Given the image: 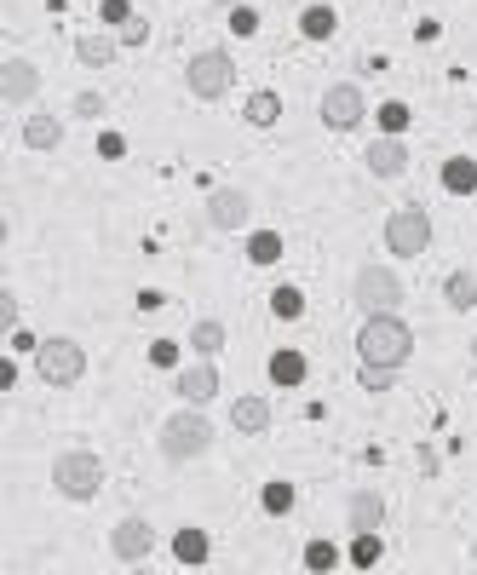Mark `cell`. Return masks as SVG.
<instances>
[{
	"label": "cell",
	"mask_w": 477,
	"mask_h": 575,
	"mask_svg": "<svg viewBox=\"0 0 477 575\" xmlns=\"http://www.w3.org/2000/svg\"><path fill=\"white\" fill-rule=\"evenodd\" d=\"M357 357H363V363L403 368L414 357V328L397 317V311H374V317H363V328H357Z\"/></svg>",
	"instance_id": "6da1fadb"
},
{
	"label": "cell",
	"mask_w": 477,
	"mask_h": 575,
	"mask_svg": "<svg viewBox=\"0 0 477 575\" xmlns=\"http://www.w3.org/2000/svg\"><path fill=\"white\" fill-rule=\"evenodd\" d=\"M207 449H213V420L196 403L161 420V455H167V466H184V460L207 455Z\"/></svg>",
	"instance_id": "7a4b0ae2"
},
{
	"label": "cell",
	"mask_w": 477,
	"mask_h": 575,
	"mask_svg": "<svg viewBox=\"0 0 477 575\" xmlns=\"http://www.w3.org/2000/svg\"><path fill=\"white\" fill-rule=\"evenodd\" d=\"M35 374H41L46 386H75L81 374H87V345L69 340V334H46L41 345H35Z\"/></svg>",
	"instance_id": "3957f363"
},
{
	"label": "cell",
	"mask_w": 477,
	"mask_h": 575,
	"mask_svg": "<svg viewBox=\"0 0 477 575\" xmlns=\"http://www.w3.org/2000/svg\"><path fill=\"white\" fill-rule=\"evenodd\" d=\"M52 489L69 495V501H92L104 489V460L92 455V449H64V455L52 460Z\"/></svg>",
	"instance_id": "277c9868"
},
{
	"label": "cell",
	"mask_w": 477,
	"mask_h": 575,
	"mask_svg": "<svg viewBox=\"0 0 477 575\" xmlns=\"http://www.w3.org/2000/svg\"><path fill=\"white\" fill-rule=\"evenodd\" d=\"M230 81H236V58H230L225 46H207V52H196L190 64H184V87L196 92L202 104H213V98H225Z\"/></svg>",
	"instance_id": "5b68a950"
},
{
	"label": "cell",
	"mask_w": 477,
	"mask_h": 575,
	"mask_svg": "<svg viewBox=\"0 0 477 575\" xmlns=\"http://www.w3.org/2000/svg\"><path fill=\"white\" fill-rule=\"evenodd\" d=\"M351 299H357V311H397L403 305V282H397V271L391 265H357V276H351Z\"/></svg>",
	"instance_id": "8992f818"
},
{
	"label": "cell",
	"mask_w": 477,
	"mask_h": 575,
	"mask_svg": "<svg viewBox=\"0 0 477 575\" xmlns=\"http://www.w3.org/2000/svg\"><path fill=\"white\" fill-rule=\"evenodd\" d=\"M386 248L397 259H420V253L432 248V213L426 207H397L386 219Z\"/></svg>",
	"instance_id": "52a82bcc"
},
{
	"label": "cell",
	"mask_w": 477,
	"mask_h": 575,
	"mask_svg": "<svg viewBox=\"0 0 477 575\" xmlns=\"http://www.w3.org/2000/svg\"><path fill=\"white\" fill-rule=\"evenodd\" d=\"M317 115H322V127H328V133H351V127H363V115H368L363 87H357V81H334V87L322 92Z\"/></svg>",
	"instance_id": "ba28073f"
},
{
	"label": "cell",
	"mask_w": 477,
	"mask_h": 575,
	"mask_svg": "<svg viewBox=\"0 0 477 575\" xmlns=\"http://www.w3.org/2000/svg\"><path fill=\"white\" fill-rule=\"evenodd\" d=\"M248 219H253V196H248V190L225 184V190H213V196H207V225H213V230H242Z\"/></svg>",
	"instance_id": "9c48e42d"
},
{
	"label": "cell",
	"mask_w": 477,
	"mask_h": 575,
	"mask_svg": "<svg viewBox=\"0 0 477 575\" xmlns=\"http://www.w3.org/2000/svg\"><path fill=\"white\" fill-rule=\"evenodd\" d=\"M363 167L374 173V179H403V173H409V144H403L397 133H380L363 150Z\"/></svg>",
	"instance_id": "30bf717a"
},
{
	"label": "cell",
	"mask_w": 477,
	"mask_h": 575,
	"mask_svg": "<svg viewBox=\"0 0 477 575\" xmlns=\"http://www.w3.org/2000/svg\"><path fill=\"white\" fill-rule=\"evenodd\" d=\"M110 552L121 558V564H144L150 552H156V529L144 524V518H121L110 535Z\"/></svg>",
	"instance_id": "8fae6325"
},
{
	"label": "cell",
	"mask_w": 477,
	"mask_h": 575,
	"mask_svg": "<svg viewBox=\"0 0 477 575\" xmlns=\"http://www.w3.org/2000/svg\"><path fill=\"white\" fill-rule=\"evenodd\" d=\"M173 391H179V403H196V409H202V403H213V397H219V368L207 363H190V368H179V374H173Z\"/></svg>",
	"instance_id": "7c38bea8"
},
{
	"label": "cell",
	"mask_w": 477,
	"mask_h": 575,
	"mask_svg": "<svg viewBox=\"0 0 477 575\" xmlns=\"http://www.w3.org/2000/svg\"><path fill=\"white\" fill-rule=\"evenodd\" d=\"M35 92H41V69L29 58H6L0 64V104H29Z\"/></svg>",
	"instance_id": "4fadbf2b"
},
{
	"label": "cell",
	"mask_w": 477,
	"mask_h": 575,
	"mask_svg": "<svg viewBox=\"0 0 477 575\" xmlns=\"http://www.w3.org/2000/svg\"><path fill=\"white\" fill-rule=\"evenodd\" d=\"M345 524H351V535H380V524H386V501L380 495H351L345 501Z\"/></svg>",
	"instance_id": "5bb4252c"
},
{
	"label": "cell",
	"mask_w": 477,
	"mask_h": 575,
	"mask_svg": "<svg viewBox=\"0 0 477 575\" xmlns=\"http://www.w3.org/2000/svg\"><path fill=\"white\" fill-rule=\"evenodd\" d=\"M115 52H121V35H104V29H92V35H75V58H81L87 69L115 64Z\"/></svg>",
	"instance_id": "9a60e30c"
},
{
	"label": "cell",
	"mask_w": 477,
	"mask_h": 575,
	"mask_svg": "<svg viewBox=\"0 0 477 575\" xmlns=\"http://www.w3.org/2000/svg\"><path fill=\"white\" fill-rule=\"evenodd\" d=\"M230 426L242 437H259L271 426V403H265V397H236V403H230Z\"/></svg>",
	"instance_id": "2e32d148"
},
{
	"label": "cell",
	"mask_w": 477,
	"mask_h": 575,
	"mask_svg": "<svg viewBox=\"0 0 477 575\" xmlns=\"http://www.w3.org/2000/svg\"><path fill=\"white\" fill-rule=\"evenodd\" d=\"M23 144H29V150H58V144H64V121H58V115H29V121H23Z\"/></svg>",
	"instance_id": "e0dca14e"
},
{
	"label": "cell",
	"mask_w": 477,
	"mask_h": 575,
	"mask_svg": "<svg viewBox=\"0 0 477 575\" xmlns=\"http://www.w3.org/2000/svg\"><path fill=\"white\" fill-rule=\"evenodd\" d=\"M242 121H248V127H276V121H282V98H276L271 87L248 92V104H242Z\"/></svg>",
	"instance_id": "ac0fdd59"
},
{
	"label": "cell",
	"mask_w": 477,
	"mask_h": 575,
	"mask_svg": "<svg viewBox=\"0 0 477 575\" xmlns=\"http://www.w3.org/2000/svg\"><path fill=\"white\" fill-rule=\"evenodd\" d=\"M443 190H449V196H472V190H477V161L472 156H449V161H443Z\"/></svg>",
	"instance_id": "d6986e66"
},
{
	"label": "cell",
	"mask_w": 477,
	"mask_h": 575,
	"mask_svg": "<svg viewBox=\"0 0 477 575\" xmlns=\"http://www.w3.org/2000/svg\"><path fill=\"white\" fill-rule=\"evenodd\" d=\"M207 552H213V541H207L202 529H179V535H173V558H179L184 570L207 564Z\"/></svg>",
	"instance_id": "ffe728a7"
},
{
	"label": "cell",
	"mask_w": 477,
	"mask_h": 575,
	"mask_svg": "<svg viewBox=\"0 0 477 575\" xmlns=\"http://www.w3.org/2000/svg\"><path fill=\"white\" fill-rule=\"evenodd\" d=\"M190 351H196V357H219V351H225V322L202 317L196 328H190Z\"/></svg>",
	"instance_id": "44dd1931"
},
{
	"label": "cell",
	"mask_w": 477,
	"mask_h": 575,
	"mask_svg": "<svg viewBox=\"0 0 477 575\" xmlns=\"http://www.w3.org/2000/svg\"><path fill=\"white\" fill-rule=\"evenodd\" d=\"M443 299H449V311H477V276L472 271H449Z\"/></svg>",
	"instance_id": "7402d4cb"
},
{
	"label": "cell",
	"mask_w": 477,
	"mask_h": 575,
	"mask_svg": "<svg viewBox=\"0 0 477 575\" xmlns=\"http://www.w3.org/2000/svg\"><path fill=\"white\" fill-rule=\"evenodd\" d=\"M334 29H340L334 6H305V12H299V35H305V41H328Z\"/></svg>",
	"instance_id": "603a6c76"
},
{
	"label": "cell",
	"mask_w": 477,
	"mask_h": 575,
	"mask_svg": "<svg viewBox=\"0 0 477 575\" xmlns=\"http://www.w3.org/2000/svg\"><path fill=\"white\" fill-rule=\"evenodd\" d=\"M271 380H276V386H299V380H305V351H276V357H271Z\"/></svg>",
	"instance_id": "cb8c5ba5"
},
{
	"label": "cell",
	"mask_w": 477,
	"mask_h": 575,
	"mask_svg": "<svg viewBox=\"0 0 477 575\" xmlns=\"http://www.w3.org/2000/svg\"><path fill=\"white\" fill-rule=\"evenodd\" d=\"M259 506H265V512H271V518H288V512H294V483H265V489H259Z\"/></svg>",
	"instance_id": "d4e9b609"
},
{
	"label": "cell",
	"mask_w": 477,
	"mask_h": 575,
	"mask_svg": "<svg viewBox=\"0 0 477 575\" xmlns=\"http://www.w3.org/2000/svg\"><path fill=\"white\" fill-rule=\"evenodd\" d=\"M248 259H253V265H276V259H282V236H276V230H253V236H248Z\"/></svg>",
	"instance_id": "484cf974"
},
{
	"label": "cell",
	"mask_w": 477,
	"mask_h": 575,
	"mask_svg": "<svg viewBox=\"0 0 477 575\" xmlns=\"http://www.w3.org/2000/svg\"><path fill=\"white\" fill-rule=\"evenodd\" d=\"M397 374H403V368H391V363H363L357 368V386L363 391H391L397 386Z\"/></svg>",
	"instance_id": "4316f807"
},
{
	"label": "cell",
	"mask_w": 477,
	"mask_h": 575,
	"mask_svg": "<svg viewBox=\"0 0 477 575\" xmlns=\"http://www.w3.org/2000/svg\"><path fill=\"white\" fill-rule=\"evenodd\" d=\"M271 311H276L282 322L305 317V294H299V288H276V294H271Z\"/></svg>",
	"instance_id": "83f0119b"
},
{
	"label": "cell",
	"mask_w": 477,
	"mask_h": 575,
	"mask_svg": "<svg viewBox=\"0 0 477 575\" xmlns=\"http://www.w3.org/2000/svg\"><path fill=\"white\" fill-rule=\"evenodd\" d=\"M334 564H340V552L328 547V541H311V547H305V570L328 575V570H334Z\"/></svg>",
	"instance_id": "f1b7e54d"
},
{
	"label": "cell",
	"mask_w": 477,
	"mask_h": 575,
	"mask_svg": "<svg viewBox=\"0 0 477 575\" xmlns=\"http://www.w3.org/2000/svg\"><path fill=\"white\" fill-rule=\"evenodd\" d=\"M380 552H386L380 547V535H357V541H351V564H363L368 570V564H380Z\"/></svg>",
	"instance_id": "f546056e"
},
{
	"label": "cell",
	"mask_w": 477,
	"mask_h": 575,
	"mask_svg": "<svg viewBox=\"0 0 477 575\" xmlns=\"http://www.w3.org/2000/svg\"><path fill=\"white\" fill-rule=\"evenodd\" d=\"M380 127L403 138V127H409V104H397V98H391V104H380Z\"/></svg>",
	"instance_id": "4dcf8cb0"
},
{
	"label": "cell",
	"mask_w": 477,
	"mask_h": 575,
	"mask_svg": "<svg viewBox=\"0 0 477 575\" xmlns=\"http://www.w3.org/2000/svg\"><path fill=\"white\" fill-rule=\"evenodd\" d=\"M150 363H156V368H173V374H179V345H173V340H156V345H150Z\"/></svg>",
	"instance_id": "1f68e13d"
},
{
	"label": "cell",
	"mask_w": 477,
	"mask_h": 575,
	"mask_svg": "<svg viewBox=\"0 0 477 575\" xmlns=\"http://www.w3.org/2000/svg\"><path fill=\"white\" fill-rule=\"evenodd\" d=\"M98 18L110 23V29H121V23L133 18V6H127V0H104V6H98Z\"/></svg>",
	"instance_id": "d6a6232c"
},
{
	"label": "cell",
	"mask_w": 477,
	"mask_h": 575,
	"mask_svg": "<svg viewBox=\"0 0 477 575\" xmlns=\"http://www.w3.org/2000/svg\"><path fill=\"white\" fill-rule=\"evenodd\" d=\"M230 29H236V35H253V29H259V12H253V6H230Z\"/></svg>",
	"instance_id": "836d02e7"
},
{
	"label": "cell",
	"mask_w": 477,
	"mask_h": 575,
	"mask_svg": "<svg viewBox=\"0 0 477 575\" xmlns=\"http://www.w3.org/2000/svg\"><path fill=\"white\" fill-rule=\"evenodd\" d=\"M144 41H150V23H144V18L121 23V46H144Z\"/></svg>",
	"instance_id": "e575fe53"
},
{
	"label": "cell",
	"mask_w": 477,
	"mask_h": 575,
	"mask_svg": "<svg viewBox=\"0 0 477 575\" xmlns=\"http://www.w3.org/2000/svg\"><path fill=\"white\" fill-rule=\"evenodd\" d=\"M0 328H18V299H12V288L0 294Z\"/></svg>",
	"instance_id": "d590c367"
},
{
	"label": "cell",
	"mask_w": 477,
	"mask_h": 575,
	"mask_svg": "<svg viewBox=\"0 0 477 575\" xmlns=\"http://www.w3.org/2000/svg\"><path fill=\"white\" fill-rule=\"evenodd\" d=\"M98 150H104V156H127V138H121V133H104V138H98Z\"/></svg>",
	"instance_id": "8d00e7d4"
},
{
	"label": "cell",
	"mask_w": 477,
	"mask_h": 575,
	"mask_svg": "<svg viewBox=\"0 0 477 575\" xmlns=\"http://www.w3.org/2000/svg\"><path fill=\"white\" fill-rule=\"evenodd\" d=\"M75 115H104V98H98V92H81V98H75Z\"/></svg>",
	"instance_id": "74e56055"
},
{
	"label": "cell",
	"mask_w": 477,
	"mask_h": 575,
	"mask_svg": "<svg viewBox=\"0 0 477 575\" xmlns=\"http://www.w3.org/2000/svg\"><path fill=\"white\" fill-rule=\"evenodd\" d=\"M35 345H41L35 334H23V328H12V351H35Z\"/></svg>",
	"instance_id": "f35d334b"
},
{
	"label": "cell",
	"mask_w": 477,
	"mask_h": 575,
	"mask_svg": "<svg viewBox=\"0 0 477 575\" xmlns=\"http://www.w3.org/2000/svg\"><path fill=\"white\" fill-rule=\"evenodd\" d=\"M213 6H225V12H230V6H242V0H213Z\"/></svg>",
	"instance_id": "ab89813d"
},
{
	"label": "cell",
	"mask_w": 477,
	"mask_h": 575,
	"mask_svg": "<svg viewBox=\"0 0 477 575\" xmlns=\"http://www.w3.org/2000/svg\"><path fill=\"white\" fill-rule=\"evenodd\" d=\"M472 558H477V541H472Z\"/></svg>",
	"instance_id": "60d3db41"
}]
</instances>
